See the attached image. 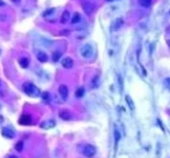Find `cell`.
<instances>
[{"mask_svg":"<svg viewBox=\"0 0 170 158\" xmlns=\"http://www.w3.org/2000/svg\"><path fill=\"white\" fill-rule=\"evenodd\" d=\"M22 89H23L24 94L28 95L29 97H40L41 96V90L32 82H26L22 85Z\"/></svg>","mask_w":170,"mask_h":158,"instance_id":"obj_1","label":"cell"},{"mask_svg":"<svg viewBox=\"0 0 170 158\" xmlns=\"http://www.w3.org/2000/svg\"><path fill=\"white\" fill-rule=\"evenodd\" d=\"M80 53H81V55H82L84 58L90 59V58H93V55H94V49H93V46H92L90 44H85V45L81 46Z\"/></svg>","mask_w":170,"mask_h":158,"instance_id":"obj_2","label":"cell"},{"mask_svg":"<svg viewBox=\"0 0 170 158\" xmlns=\"http://www.w3.org/2000/svg\"><path fill=\"white\" fill-rule=\"evenodd\" d=\"M82 154L88 158L94 157L96 155V148L94 146H92V144H86L84 147V150H82Z\"/></svg>","mask_w":170,"mask_h":158,"instance_id":"obj_3","label":"cell"},{"mask_svg":"<svg viewBox=\"0 0 170 158\" xmlns=\"http://www.w3.org/2000/svg\"><path fill=\"white\" fill-rule=\"evenodd\" d=\"M1 134H2V136L6 137V138H13L15 136V132L11 127H4L2 130H1Z\"/></svg>","mask_w":170,"mask_h":158,"instance_id":"obj_4","label":"cell"},{"mask_svg":"<svg viewBox=\"0 0 170 158\" xmlns=\"http://www.w3.org/2000/svg\"><path fill=\"white\" fill-rule=\"evenodd\" d=\"M82 7H84V11L86 12V14H92L93 11H94V8H95V5L93 4V2H90V1H86L82 4Z\"/></svg>","mask_w":170,"mask_h":158,"instance_id":"obj_5","label":"cell"},{"mask_svg":"<svg viewBox=\"0 0 170 158\" xmlns=\"http://www.w3.org/2000/svg\"><path fill=\"white\" fill-rule=\"evenodd\" d=\"M73 65H74V61H73V59L72 58H70V57H66L64 58L63 60H62V66L64 67V68H72L73 67Z\"/></svg>","mask_w":170,"mask_h":158,"instance_id":"obj_6","label":"cell"},{"mask_svg":"<svg viewBox=\"0 0 170 158\" xmlns=\"http://www.w3.org/2000/svg\"><path fill=\"white\" fill-rule=\"evenodd\" d=\"M54 126H56V121L53 119H48V120L43 121L41 124V127L43 129H50V128H53Z\"/></svg>","mask_w":170,"mask_h":158,"instance_id":"obj_7","label":"cell"},{"mask_svg":"<svg viewBox=\"0 0 170 158\" xmlns=\"http://www.w3.org/2000/svg\"><path fill=\"white\" fill-rule=\"evenodd\" d=\"M19 124H20V125H24V126L30 125V124H32V118H30V116H28V114L22 116L21 118L19 119Z\"/></svg>","mask_w":170,"mask_h":158,"instance_id":"obj_8","label":"cell"},{"mask_svg":"<svg viewBox=\"0 0 170 158\" xmlns=\"http://www.w3.org/2000/svg\"><path fill=\"white\" fill-rule=\"evenodd\" d=\"M59 116H60L63 120L68 121V120H71V119H72V113H71L70 111H67V110H63V111H60V112H59Z\"/></svg>","mask_w":170,"mask_h":158,"instance_id":"obj_9","label":"cell"},{"mask_svg":"<svg viewBox=\"0 0 170 158\" xmlns=\"http://www.w3.org/2000/svg\"><path fill=\"white\" fill-rule=\"evenodd\" d=\"M59 94L62 96L63 100H65L67 98V96H68V89H67V87L65 84H62L59 87Z\"/></svg>","mask_w":170,"mask_h":158,"instance_id":"obj_10","label":"cell"},{"mask_svg":"<svg viewBox=\"0 0 170 158\" xmlns=\"http://www.w3.org/2000/svg\"><path fill=\"white\" fill-rule=\"evenodd\" d=\"M123 24H124V20L120 19V17H118V19H116L115 22L112 23V30H118Z\"/></svg>","mask_w":170,"mask_h":158,"instance_id":"obj_11","label":"cell"},{"mask_svg":"<svg viewBox=\"0 0 170 158\" xmlns=\"http://www.w3.org/2000/svg\"><path fill=\"white\" fill-rule=\"evenodd\" d=\"M29 63H30V60L28 58H26V57H21L19 59V63H20V66H21L22 68H28Z\"/></svg>","mask_w":170,"mask_h":158,"instance_id":"obj_12","label":"cell"},{"mask_svg":"<svg viewBox=\"0 0 170 158\" xmlns=\"http://www.w3.org/2000/svg\"><path fill=\"white\" fill-rule=\"evenodd\" d=\"M36 57H37V60L41 61V63H46L48 59H49V58H48V54L44 52H38Z\"/></svg>","mask_w":170,"mask_h":158,"instance_id":"obj_13","label":"cell"},{"mask_svg":"<svg viewBox=\"0 0 170 158\" xmlns=\"http://www.w3.org/2000/svg\"><path fill=\"white\" fill-rule=\"evenodd\" d=\"M139 1V5L145 7V8H148L150 7V5L153 4V0H138Z\"/></svg>","mask_w":170,"mask_h":158,"instance_id":"obj_14","label":"cell"},{"mask_svg":"<svg viewBox=\"0 0 170 158\" xmlns=\"http://www.w3.org/2000/svg\"><path fill=\"white\" fill-rule=\"evenodd\" d=\"M70 20V12L68 11H65L62 15V19H60V22L62 23H66V22Z\"/></svg>","mask_w":170,"mask_h":158,"instance_id":"obj_15","label":"cell"},{"mask_svg":"<svg viewBox=\"0 0 170 158\" xmlns=\"http://www.w3.org/2000/svg\"><path fill=\"white\" fill-rule=\"evenodd\" d=\"M84 95H85V88H82V87L75 91V97H78V98H81Z\"/></svg>","mask_w":170,"mask_h":158,"instance_id":"obj_16","label":"cell"},{"mask_svg":"<svg viewBox=\"0 0 170 158\" xmlns=\"http://www.w3.org/2000/svg\"><path fill=\"white\" fill-rule=\"evenodd\" d=\"M80 20H81L80 14H79V13H74V15H73V17H72V23H73V24H75V23H78Z\"/></svg>","mask_w":170,"mask_h":158,"instance_id":"obj_17","label":"cell"},{"mask_svg":"<svg viewBox=\"0 0 170 158\" xmlns=\"http://www.w3.org/2000/svg\"><path fill=\"white\" fill-rule=\"evenodd\" d=\"M54 11H56L54 8H50V9H48V11H45L44 13H43V16H44L45 19H48V17H49L51 14H53V13H54Z\"/></svg>","mask_w":170,"mask_h":158,"instance_id":"obj_18","label":"cell"},{"mask_svg":"<svg viewBox=\"0 0 170 158\" xmlns=\"http://www.w3.org/2000/svg\"><path fill=\"white\" fill-rule=\"evenodd\" d=\"M42 97H43V102H44V103H46V104L50 103V94H49V92H44Z\"/></svg>","mask_w":170,"mask_h":158,"instance_id":"obj_19","label":"cell"},{"mask_svg":"<svg viewBox=\"0 0 170 158\" xmlns=\"http://www.w3.org/2000/svg\"><path fill=\"white\" fill-rule=\"evenodd\" d=\"M125 100L128 102L130 108H131V110H134V104H133V102L131 100V97H130V96H126V97H125Z\"/></svg>","mask_w":170,"mask_h":158,"instance_id":"obj_20","label":"cell"},{"mask_svg":"<svg viewBox=\"0 0 170 158\" xmlns=\"http://www.w3.org/2000/svg\"><path fill=\"white\" fill-rule=\"evenodd\" d=\"M60 57H62V53L57 51V52H54L52 54V60L56 63V61H58V60H59V58H60Z\"/></svg>","mask_w":170,"mask_h":158,"instance_id":"obj_21","label":"cell"},{"mask_svg":"<svg viewBox=\"0 0 170 158\" xmlns=\"http://www.w3.org/2000/svg\"><path fill=\"white\" fill-rule=\"evenodd\" d=\"M15 149H16V151H22L23 150V141H19L15 146Z\"/></svg>","mask_w":170,"mask_h":158,"instance_id":"obj_22","label":"cell"},{"mask_svg":"<svg viewBox=\"0 0 170 158\" xmlns=\"http://www.w3.org/2000/svg\"><path fill=\"white\" fill-rule=\"evenodd\" d=\"M163 84H164V87H166L167 89H169V90H170V77H167V79H164V81H163Z\"/></svg>","mask_w":170,"mask_h":158,"instance_id":"obj_23","label":"cell"},{"mask_svg":"<svg viewBox=\"0 0 170 158\" xmlns=\"http://www.w3.org/2000/svg\"><path fill=\"white\" fill-rule=\"evenodd\" d=\"M115 135H116V144H117L119 138H120V134H119V132H118L117 129H115Z\"/></svg>","mask_w":170,"mask_h":158,"instance_id":"obj_24","label":"cell"},{"mask_svg":"<svg viewBox=\"0 0 170 158\" xmlns=\"http://www.w3.org/2000/svg\"><path fill=\"white\" fill-rule=\"evenodd\" d=\"M2 122H4V116H0V124H2Z\"/></svg>","mask_w":170,"mask_h":158,"instance_id":"obj_25","label":"cell"},{"mask_svg":"<svg viewBox=\"0 0 170 158\" xmlns=\"http://www.w3.org/2000/svg\"><path fill=\"white\" fill-rule=\"evenodd\" d=\"M4 5H5V2H4L2 0H0V7H1V6H4Z\"/></svg>","mask_w":170,"mask_h":158,"instance_id":"obj_26","label":"cell"},{"mask_svg":"<svg viewBox=\"0 0 170 158\" xmlns=\"http://www.w3.org/2000/svg\"><path fill=\"white\" fill-rule=\"evenodd\" d=\"M13 2H20V0H12Z\"/></svg>","mask_w":170,"mask_h":158,"instance_id":"obj_27","label":"cell"},{"mask_svg":"<svg viewBox=\"0 0 170 158\" xmlns=\"http://www.w3.org/2000/svg\"><path fill=\"white\" fill-rule=\"evenodd\" d=\"M8 158H18V157H16V156H10Z\"/></svg>","mask_w":170,"mask_h":158,"instance_id":"obj_28","label":"cell"},{"mask_svg":"<svg viewBox=\"0 0 170 158\" xmlns=\"http://www.w3.org/2000/svg\"><path fill=\"white\" fill-rule=\"evenodd\" d=\"M106 1H112V0H106Z\"/></svg>","mask_w":170,"mask_h":158,"instance_id":"obj_29","label":"cell"},{"mask_svg":"<svg viewBox=\"0 0 170 158\" xmlns=\"http://www.w3.org/2000/svg\"><path fill=\"white\" fill-rule=\"evenodd\" d=\"M168 44H169V46H170V42H168Z\"/></svg>","mask_w":170,"mask_h":158,"instance_id":"obj_30","label":"cell"},{"mask_svg":"<svg viewBox=\"0 0 170 158\" xmlns=\"http://www.w3.org/2000/svg\"><path fill=\"white\" fill-rule=\"evenodd\" d=\"M0 108H1V104H0Z\"/></svg>","mask_w":170,"mask_h":158,"instance_id":"obj_31","label":"cell"},{"mask_svg":"<svg viewBox=\"0 0 170 158\" xmlns=\"http://www.w3.org/2000/svg\"><path fill=\"white\" fill-rule=\"evenodd\" d=\"M0 54H1V50H0Z\"/></svg>","mask_w":170,"mask_h":158,"instance_id":"obj_32","label":"cell"},{"mask_svg":"<svg viewBox=\"0 0 170 158\" xmlns=\"http://www.w3.org/2000/svg\"><path fill=\"white\" fill-rule=\"evenodd\" d=\"M169 15H170V11H169Z\"/></svg>","mask_w":170,"mask_h":158,"instance_id":"obj_33","label":"cell"}]
</instances>
